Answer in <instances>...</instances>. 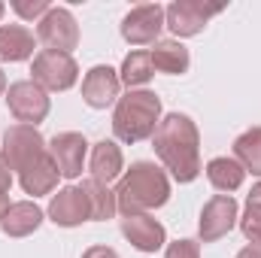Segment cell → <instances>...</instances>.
Wrapping results in <instances>:
<instances>
[{
  "mask_svg": "<svg viewBox=\"0 0 261 258\" xmlns=\"http://www.w3.org/2000/svg\"><path fill=\"white\" fill-rule=\"evenodd\" d=\"M46 216L58 225V228H79L82 222H91V207L88 197L82 192V186H64L58 194H52Z\"/></svg>",
  "mask_w": 261,
  "mask_h": 258,
  "instance_id": "cell-12",
  "label": "cell"
},
{
  "mask_svg": "<svg viewBox=\"0 0 261 258\" xmlns=\"http://www.w3.org/2000/svg\"><path fill=\"white\" fill-rule=\"evenodd\" d=\"M6 107L12 113V119L18 125H40L49 110H52V97L46 88H40L34 79H21V82H12L9 91H6Z\"/></svg>",
  "mask_w": 261,
  "mask_h": 258,
  "instance_id": "cell-5",
  "label": "cell"
},
{
  "mask_svg": "<svg viewBox=\"0 0 261 258\" xmlns=\"http://www.w3.org/2000/svg\"><path fill=\"white\" fill-rule=\"evenodd\" d=\"M49 155L58 164L64 179H79L88 158V140L79 131H61L49 140Z\"/></svg>",
  "mask_w": 261,
  "mask_h": 258,
  "instance_id": "cell-11",
  "label": "cell"
},
{
  "mask_svg": "<svg viewBox=\"0 0 261 258\" xmlns=\"http://www.w3.org/2000/svg\"><path fill=\"white\" fill-rule=\"evenodd\" d=\"M0 155L6 158L9 170L18 176L21 170H28L34 161H40L43 155H49V143L43 140V134L34 125H9L3 134V149Z\"/></svg>",
  "mask_w": 261,
  "mask_h": 258,
  "instance_id": "cell-4",
  "label": "cell"
},
{
  "mask_svg": "<svg viewBox=\"0 0 261 258\" xmlns=\"http://www.w3.org/2000/svg\"><path fill=\"white\" fill-rule=\"evenodd\" d=\"M82 258H119V252L110 249V246H88V249L82 252Z\"/></svg>",
  "mask_w": 261,
  "mask_h": 258,
  "instance_id": "cell-27",
  "label": "cell"
},
{
  "mask_svg": "<svg viewBox=\"0 0 261 258\" xmlns=\"http://www.w3.org/2000/svg\"><path fill=\"white\" fill-rule=\"evenodd\" d=\"M222 12V3H203V0H173L164 9V28L176 37H197L213 15Z\"/></svg>",
  "mask_w": 261,
  "mask_h": 258,
  "instance_id": "cell-6",
  "label": "cell"
},
{
  "mask_svg": "<svg viewBox=\"0 0 261 258\" xmlns=\"http://www.w3.org/2000/svg\"><path fill=\"white\" fill-rule=\"evenodd\" d=\"M164 258H200V243L192 240V237H182V240H176V243L167 246Z\"/></svg>",
  "mask_w": 261,
  "mask_h": 258,
  "instance_id": "cell-26",
  "label": "cell"
},
{
  "mask_svg": "<svg viewBox=\"0 0 261 258\" xmlns=\"http://www.w3.org/2000/svg\"><path fill=\"white\" fill-rule=\"evenodd\" d=\"M152 149L161 158L164 170L176 183H195L200 176V131L186 113H170L152 134Z\"/></svg>",
  "mask_w": 261,
  "mask_h": 258,
  "instance_id": "cell-1",
  "label": "cell"
},
{
  "mask_svg": "<svg viewBox=\"0 0 261 258\" xmlns=\"http://www.w3.org/2000/svg\"><path fill=\"white\" fill-rule=\"evenodd\" d=\"M58 179H61V170H58V164L52 161V155H43L40 161H34L28 170L18 173V186L24 189V194H31V197L52 194L58 189Z\"/></svg>",
  "mask_w": 261,
  "mask_h": 258,
  "instance_id": "cell-18",
  "label": "cell"
},
{
  "mask_svg": "<svg viewBox=\"0 0 261 258\" xmlns=\"http://www.w3.org/2000/svg\"><path fill=\"white\" fill-rule=\"evenodd\" d=\"M240 219V210H237V200L231 194H213L203 210H200V222H197V234H200V243H216L222 240L225 234L234 231Z\"/></svg>",
  "mask_w": 261,
  "mask_h": 258,
  "instance_id": "cell-10",
  "label": "cell"
},
{
  "mask_svg": "<svg viewBox=\"0 0 261 258\" xmlns=\"http://www.w3.org/2000/svg\"><path fill=\"white\" fill-rule=\"evenodd\" d=\"M152 76H155V67H152V55L146 49H137V52L125 55L122 70H119V79H122V85H128V91L143 88Z\"/></svg>",
  "mask_w": 261,
  "mask_h": 258,
  "instance_id": "cell-21",
  "label": "cell"
},
{
  "mask_svg": "<svg viewBox=\"0 0 261 258\" xmlns=\"http://www.w3.org/2000/svg\"><path fill=\"white\" fill-rule=\"evenodd\" d=\"M149 55H152V67L155 70L170 73V76H182L192 67V55H189V49L179 40H158L149 49Z\"/></svg>",
  "mask_w": 261,
  "mask_h": 258,
  "instance_id": "cell-19",
  "label": "cell"
},
{
  "mask_svg": "<svg viewBox=\"0 0 261 258\" xmlns=\"http://www.w3.org/2000/svg\"><path fill=\"white\" fill-rule=\"evenodd\" d=\"M122 234L137 252H158L167 243V231L158 219H152L149 213H137V216H122Z\"/></svg>",
  "mask_w": 261,
  "mask_h": 258,
  "instance_id": "cell-14",
  "label": "cell"
},
{
  "mask_svg": "<svg viewBox=\"0 0 261 258\" xmlns=\"http://www.w3.org/2000/svg\"><path fill=\"white\" fill-rule=\"evenodd\" d=\"M170 200V179L155 161H134L116 186V203L122 216L158 210Z\"/></svg>",
  "mask_w": 261,
  "mask_h": 258,
  "instance_id": "cell-2",
  "label": "cell"
},
{
  "mask_svg": "<svg viewBox=\"0 0 261 258\" xmlns=\"http://www.w3.org/2000/svg\"><path fill=\"white\" fill-rule=\"evenodd\" d=\"M119 91H122L119 70H113L110 64L91 67L85 73V79H82V100L91 110H107L110 104L119 100Z\"/></svg>",
  "mask_w": 261,
  "mask_h": 258,
  "instance_id": "cell-13",
  "label": "cell"
},
{
  "mask_svg": "<svg viewBox=\"0 0 261 258\" xmlns=\"http://www.w3.org/2000/svg\"><path fill=\"white\" fill-rule=\"evenodd\" d=\"M37 43H43L52 52H64L70 55L79 46V24L73 18V12L64 6H52L40 21H37Z\"/></svg>",
  "mask_w": 261,
  "mask_h": 258,
  "instance_id": "cell-8",
  "label": "cell"
},
{
  "mask_svg": "<svg viewBox=\"0 0 261 258\" xmlns=\"http://www.w3.org/2000/svg\"><path fill=\"white\" fill-rule=\"evenodd\" d=\"M0 189H3V192L12 189V170H9V164H6L3 155H0Z\"/></svg>",
  "mask_w": 261,
  "mask_h": 258,
  "instance_id": "cell-28",
  "label": "cell"
},
{
  "mask_svg": "<svg viewBox=\"0 0 261 258\" xmlns=\"http://www.w3.org/2000/svg\"><path fill=\"white\" fill-rule=\"evenodd\" d=\"M237 225H240V231H243V237H246L249 243L261 246V207L246 203V210H243V216L237 219Z\"/></svg>",
  "mask_w": 261,
  "mask_h": 258,
  "instance_id": "cell-24",
  "label": "cell"
},
{
  "mask_svg": "<svg viewBox=\"0 0 261 258\" xmlns=\"http://www.w3.org/2000/svg\"><path fill=\"white\" fill-rule=\"evenodd\" d=\"M88 170L94 183L100 186H110L116 179H122L125 173V155H122V146L116 140H100L91 146V155H88Z\"/></svg>",
  "mask_w": 261,
  "mask_h": 258,
  "instance_id": "cell-15",
  "label": "cell"
},
{
  "mask_svg": "<svg viewBox=\"0 0 261 258\" xmlns=\"http://www.w3.org/2000/svg\"><path fill=\"white\" fill-rule=\"evenodd\" d=\"M161 125V97L149 88H137L128 91L125 97L116 100L113 110V134L122 143H143L149 140L155 128Z\"/></svg>",
  "mask_w": 261,
  "mask_h": 258,
  "instance_id": "cell-3",
  "label": "cell"
},
{
  "mask_svg": "<svg viewBox=\"0 0 261 258\" xmlns=\"http://www.w3.org/2000/svg\"><path fill=\"white\" fill-rule=\"evenodd\" d=\"M246 203H255V207H261V179L252 186V192L246 194Z\"/></svg>",
  "mask_w": 261,
  "mask_h": 258,
  "instance_id": "cell-30",
  "label": "cell"
},
{
  "mask_svg": "<svg viewBox=\"0 0 261 258\" xmlns=\"http://www.w3.org/2000/svg\"><path fill=\"white\" fill-rule=\"evenodd\" d=\"M12 9L18 12V18H24V21H40L52 6H49V0H12Z\"/></svg>",
  "mask_w": 261,
  "mask_h": 258,
  "instance_id": "cell-25",
  "label": "cell"
},
{
  "mask_svg": "<svg viewBox=\"0 0 261 258\" xmlns=\"http://www.w3.org/2000/svg\"><path fill=\"white\" fill-rule=\"evenodd\" d=\"M206 179H210V186H213L216 192L231 194L246 183V170H243V164H240L237 158L219 155V158H213V161L206 164Z\"/></svg>",
  "mask_w": 261,
  "mask_h": 258,
  "instance_id": "cell-20",
  "label": "cell"
},
{
  "mask_svg": "<svg viewBox=\"0 0 261 258\" xmlns=\"http://www.w3.org/2000/svg\"><path fill=\"white\" fill-rule=\"evenodd\" d=\"M6 94V76H3V70H0V97Z\"/></svg>",
  "mask_w": 261,
  "mask_h": 258,
  "instance_id": "cell-32",
  "label": "cell"
},
{
  "mask_svg": "<svg viewBox=\"0 0 261 258\" xmlns=\"http://www.w3.org/2000/svg\"><path fill=\"white\" fill-rule=\"evenodd\" d=\"M9 207H12V203H9V192H3V189H0V219L6 216V210H9Z\"/></svg>",
  "mask_w": 261,
  "mask_h": 258,
  "instance_id": "cell-31",
  "label": "cell"
},
{
  "mask_svg": "<svg viewBox=\"0 0 261 258\" xmlns=\"http://www.w3.org/2000/svg\"><path fill=\"white\" fill-rule=\"evenodd\" d=\"M164 31V6L161 3H137L122 18V37L130 46H155Z\"/></svg>",
  "mask_w": 261,
  "mask_h": 258,
  "instance_id": "cell-9",
  "label": "cell"
},
{
  "mask_svg": "<svg viewBox=\"0 0 261 258\" xmlns=\"http://www.w3.org/2000/svg\"><path fill=\"white\" fill-rule=\"evenodd\" d=\"M31 73H34V82L46 91H70L79 79V64L73 61V55L43 49L34 55Z\"/></svg>",
  "mask_w": 261,
  "mask_h": 258,
  "instance_id": "cell-7",
  "label": "cell"
},
{
  "mask_svg": "<svg viewBox=\"0 0 261 258\" xmlns=\"http://www.w3.org/2000/svg\"><path fill=\"white\" fill-rule=\"evenodd\" d=\"M82 192L88 197V207H91V222H107L119 213V203H116V192H110V186H100L94 179H85L82 183Z\"/></svg>",
  "mask_w": 261,
  "mask_h": 258,
  "instance_id": "cell-23",
  "label": "cell"
},
{
  "mask_svg": "<svg viewBox=\"0 0 261 258\" xmlns=\"http://www.w3.org/2000/svg\"><path fill=\"white\" fill-rule=\"evenodd\" d=\"M43 219H46V213L34 203V200H15L9 210H6V216L0 219V231L6 234V237H31L40 225H43Z\"/></svg>",
  "mask_w": 261,
  "mask_h": 258,
  "instance_id": "cell-17",
  "label": "cell"
},
{
  "mask_svg": "<svg viewBox=\"0 0 261 258\" xmlns=\"http://www.w3.org/2000/svg\"><path fill=\"white\" fill-rule=\"evenodd\" d=\"M37 37L24 24H0V64H18L34 58Z\"/></svg>",
  "mask_w": 261,
  "mask_h": 258,
  "instance_id": "cell-16",
  "label": "cell"
},
{
  "mask_svg": "<svg viewBox=\"0 0 261 258\" xmlns=\"http://www.w3.org/2000/svg\"><path fill=\"white\" fill-rule=\"evenodd\" d=\"M3 12H6V6H3V3H0V18H3Z\"/></svg>",
  "mask_w": 261,
  "mask_h": 258,
  "instance_id": "cell-33",
  "label": "cell"
},
{
  "mask_svg": "<svg viewBox=\"0 0 261 258\" xmlns=\"http://www.w3.org/2000/svg\"><path fill=\"white\" fill-rule=\"evenodd\" d=\"M234 158L243 164L246 173L261 176V125L258 128L243 131V134L234 140Z\"/></svg>",
  "mask_w": 261,
  "mask_h": 258,
  "instance_id": "cell-22",
  "label": "cell"
},
{
  "mask_svg": "<svg viewBox=\"0 0 261 258\" xmlns=\"http://www.w3.org/2000/svg\"><path fill=\"white\" fill-rule=\"evenodd\" d=\"M234 258H261V246H255V243H249V246H243L240 252Z\"/></svg>",
  "mask_w": 261,
  "mask_h": 258,
  "instance_id": "cell-29",
  "label": "cell"
}]
</instances>
